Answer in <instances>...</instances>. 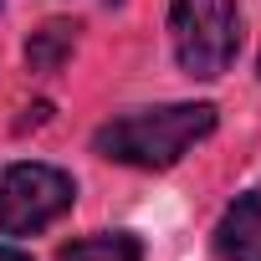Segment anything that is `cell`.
<instances>
[{
	"label": "cell",
	"mask_w": 261,
	"mask_h": 261,
	"mask_svg": "<svg viewBox=\"0 0 261 261\" xmlns=\"http://www.w3.org/2000/svg\"><path fill=\"white\" fill-rule=\"evenodd\" d=\"M210 128H215V108L210 102H164V108H139L128 118L102 123L92 134V149L102 159L134 164V169H169Z\"/></svg>",
	"instance_id": "6da1fadb"
},
{
	"label": "cell",
	"mask_w": 261,
	"mask_h": 261,
	"mask_svg": "<svg viewBox=\"0 0 261 261\" xmlns=\"http://www.w3.org/2000/svg\"><path fill=\"white\" fill-rule=\"evenodd\" d=\"M169 36H174V57L190 77H220L241 51L236 0H174Z\"/></svg>",
	"instance_id": "7a4b0ae2"
},
{
	"label": "cell",
	"mask_w": 261,
	"mask_h": 261,
	"mask_svg": "<svg viewBox=\"0 0 261 261\" xmlns=\"http://www.w3.org/2000/svg\"><path fill=\"white\" fill-rule=\"evenodd\" d=\"M77 200V185L51 164H16L0 185V236H36L62 220Z\"/></svg>",
	"instance_id": "3957f363"
},
{
	"label": "cell",
	"mask_w": 261,
	"mask_h": 261,
	"mask_svg": "<svg viewBox=\"0 0 261 261\" xmlns=\"http://www.w3.org/2000/svg\"><path fill=\"white\" fill-rule=\"evenodd\" d=\"M215 256L220 261H261V190L241 195L220 225H215Z\"/></svg>",
	"instance_id": "277c9868"
},
{
	"label": "cell",
	"mask_w": 261,
	"mask_h": 261,
	"mask_svg": "<svg viewBox=\"0 0 261 261\" xmlns=\"http://www.w3.org/2000/svg\"><path fill=\"white\" fill-rule=\"evenodd\" d=\"M57 261H144V246L128 230H108V236H87V241L62 246Z\"/></svg>",
	"instance_id": "5b68a950"
},
{
	"label": "cell",
	"mask_w": 261,
	"mask_h": 261,
	"mask_svg": "<svg viewBox=\"0 0 261 261\" xmlns=\"http://www.w3.org/2000/svg\"><path fill=\"white\" fill-rule=\"evenodd\" d=\"M72 31H77V26H67V21H51V26H41V31H36V41L26 46V62H31V72H57V67H62V57L72 51Z\"/></svg>",
	"instance_id": "8992f818"
},
{
	"label": "cell",
	"mask_w": 261,
	"mask_h": 261,
	"mask_svg": "<svg viewBox=\"0 0 261 261\" xmlns=\"http://www.w3.org/2000/svg\"><path fill=\"white\" fill-rule=\"evenodd\" d=\"M0 261H31L26 251H16V246H0Z\"/></svg>",
	"instance_id": "52a82bcc"
}]
</instances>
